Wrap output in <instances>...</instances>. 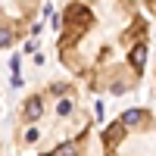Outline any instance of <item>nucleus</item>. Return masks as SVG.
<instances>
[{"label": "nucleus", "mask_w": 156, "mask_h": 156, "mask_svg": "<svg viewBox=\"0 0 156 156\" xmlns=\"http://www.w3.org/2000/svg\"><path fill=\"white\" fill-rule=\"evenodd\" d=\"M147 6H153V12H156V0H147Z\"/></svg>", "instance_id": "f257e3e1"}]
</instances>
